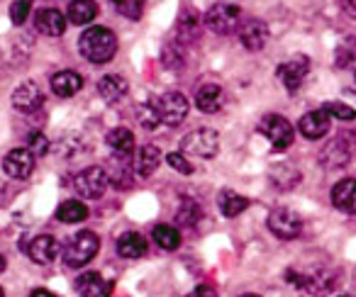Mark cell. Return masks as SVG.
Listing matches in <instances>:
<instances>
[{"label": "cell", "mask_w": 356, "mask_h": 297, "mask_svg": "<svg viewBox=\"0 0 356 297\" xmlns=\"http://www.w3.org/2000/svg\"><path fill=\"white\" fill-rule=\"evenodd\" d=\"M154 241L163 248V251H176L181 246V234L178 229H173L171 224H159L154 227Z\"/></svg>", "instance_id": "30"}, {"label": "cell", "mask_w": 356, "mask_h": 297, "mask_svg": "<svg viewBox=\"0 0 356 297\" xmlns=\"http://www.w3.org/2000/svg\"><path fill=\"white\" fill-rule=\"evenodd\" d=\"M0 297H6V292H3V287H0Z\"/></svg>", "instance_id": "45"}, {"label": "cell", "mask_w": 356, "mask_h": 297, "mask_svg": "<svg viewBox=\"0 0 356 297\" xmlns=\"http://www.w3.org/2000/svg\"><path fill=\"white\" fill-rule=\"evenodd\" d=\"M6 271V256H0V273Z\"/></svg>", "instance_id": "43"}, {"label": "cell", "mask_w": 356, "mask_h": 297, "mask_svg": "<svg viewBox=\"0 0 356 297\" xmlns=\"http://www.w3.org/2000/svg\"><path fill=\"white\" fill-rule=\"evenodd\" d=\"M137 119L144 129H156L161 124V117H159V110H156V103L154 100H147L137 108Z\"/></svg>", "instance_id": "31"}, {"label": "cell", "mask_w": 356, "mask_h": 297, "mask_svg": "<svg viewBox=\"0 0 356 297\" xmlns=\"http://www.w3.org/2000/svg\"><path fill=\"white\" fill-rule=\"evenodd\" d=\"M198 17L193 15V12H186L184 17H181V22H178V37H181V42L184 44H188V42L198 40Z\"/></svg>", "instance_id": "33"}, {"label": "cell", "mask_w": 356, "mask_h": 297, "mask_svg": "<svg viewBox=\"0 0 356 297\" xmlns=\"http://www.w3.org/2000/svg\"><path fill=\"white\" fill-rule=\"evenodd\" d=\"M30 10H32V0H15L10 8V20L15 25H22L27 20V15H30Z\"/></svg>", "instance_id": "37"}, {"label": "cell", "mask_w": 356, "mask_h": 297, "mask_svg": "<svg viewBox=\"0 0 356 297\" xmlns=\"http://www.w3.org/2000/svg\"><path fill=\"white\" fill-rule=\"evenodd\" d=\"M354 156H356V134L354 132H341L325 146L320 161L327 166V169H339V166L351 164Z\"/></svg>", "instance_id": "3"}, {"label": "cell", "mask_w": 356, "mask_h": 297, "mask_svg": "<svg viewBox=\"0 0 356 297\" xmlns=\"http://www.w3.org/2000/svg\"><path fill=\"white\" fill-rule=\"evenodd\" d=\"M330 114L325 110H312V112H305L298 122V129L305 139H320L330 132Z\"/></svg>", "instance_id": "16"}, {"label": "cell", "mask_w": 356, "mask_h": 297, "mask_svg": "<svg viewBox=\"0 0 356 297\" xmlns=\"http://www.w3.org/2000/svg\"><path fill=\"white\" fill-rule=\"evenodd\" d=\"M56 219L64 224H79L83 219H88V207L81 200H66L56 210Z\"/></svg>", "instance_id": "27"}, {"label": "cell", "mask_w": 356, "mask_h": 297, "mask_svg": "<svg viewBox=\"0 0 356 297\" xmlns=\"http://www.w3.org/2000/svg\"><path fill=\"white\" fill-rule=\"evenodd\" d=\"M332 205L346 214H356V178H344L332 188Z\"/></svg>", "instance_id": "18"}, {"label": "cell", "mask_w": 356, "mask_h": 297, "mask_svg": "<svg viewBox=\"0 0 356 297\" xmlns=\"http://www.w3.org/2000/svg\"><path fill=\"white\" fill-rule=\"evenodd\" d=\"M27 253H30V258L35 263L47 266V263L56 261V256H59V241L54 237H49V234H42V237L32 239L30 246H27Z\"/></svg>", "instance_id": "17"}, {"label": "cell", "mask_w": 356, "mask_h": 297, "mask_svg": "<svg viewBox=\"0 0 356 297\" xmlns=\"http://www.w3.org/2000/svg\"><path fill=\"white\" fill-rule=\"evenodd\" d=\"M49 146H51L49 139H47L42 132H32L30 134V151H32V156H35V159H37V156H44L47 151H49Z\"/></svg>", "instance_id": "38"}, {"label": "cell", "mask_w": 356, "mask_h": 297, "mask_svg": "<svg viewBox=\"0 0 356 297\" xmlns=\"http://www.w3.org/2000/svg\"><path fill=\"white\" fill-rule=\"evenodd\" d=\"M354 61H356V42L351 40L337 49V66H339V69H346V66L354 64Z\"/></svg>", "instance_id": "36"}, {"label": "cell", "mask_w": 356, "mask_h": 297, "mask_svg": "<svg viewBox=\"0 0 356 297\" xmlns=\"http://www.w3.org/2000/svg\"><path fill=\"white\" fill-rule=\"evenodd\" d=\"M74 287L81 297H110V292H113V282H108L95 271L83 273V275L76 278Z\"/></svg>", "instance_id": "14"}, {"label": "cell", "mask_w": 356, "mask_h": 297, "mask_svg": "<svg viewBox=\"0 0 356 297\" xmlns=\"http://www.w3.org/2000/svg\"><path fill=\"white\" fill-rule=\"evenodd\" d=\"M115 8L120 15L129 17V20H139L144 10V0H115Z\"/></svg>", "instance_id": "35"}, {"label": "cell", "mask_w": 356, "mask_h": 297, "mask_svg": "<svg viewBox=\"0 0 356 297\" xmlns=\"http://www.w3.org/2000/svg\"><path fill=\"white\" fill-rule=\"evenodd\" d=\"M268 229H271L278 239L291 241V239H296L298 234L302 232V219H300V214L288 207L273 210V212L268 214Z\"/></svg>", "instance_id": "10"}, {"label": "cell", "mask_w": 356, "mask_h": 297, "mask_svg": "<svg viewBox=\"0 0 356 297\" xmlns=\"http://www.w3.org/2000/svg\"><path fill=\"white\" fill-rule=\"evenodd\" d=\"M195 105H198V110L205 114L218 112V110H222V105H225V90L220 88L218 83L200 85L198 93H195Z\"/></svg>", "instance_id": "19"}, {"label": "cell", "mask_w": 356, "mask_h": 297, "mask_svg": "<svg viewBox=\"0 0 356 297\" xmlns=\"http://www.w3.org/2000/svg\"><path fill=\"white\" fill-rule=\"evenodd\" d=\"M100 248V239L93 232H79L71 237V241L64 248V261L69 268H83L95 258Z\"/></svg>", "instance_id": "2"}, {"label": "cell", "mask_w": 356, "mask_h": 297, "mask_svg": "<svg viewBox=\"0 0 356 297\" xmlns=\"http://www.w3.org/2000/svg\"><path fill=\"white\" fill-rule=\"evenodd\" d=\"M35 27L47 37H61L66 32V17L54 8H47L35 15Z\"/></svg>", "instance_id": "20"}, {"label": "cell", "mask_w": 356, "mask_h": 297, "mask_svg": "<svg viewBox=\"0 0 356 297\" xmlns=\"http://www.w3.org/2000/svg\"><path fill=\"white\" fill-rule=\"evenodd\" d=\"M3 169L10 178L25 180L30 178V173L35 171V156H32L30 148H13L10 154L3 161Z\"/></svg>", "instance_id": "12"}, {"label": "cell", "mask_w": 356, "mask_h": 297, "mask_svg": "<svg viewBox=\"0 0 356 297\" xmlns=\"http://www.w3.org/2000/svg\"><path fill=\"white\" fill-rule=\"evenodd\" d=\"M110 185L108 173H105L100 166H90V169L81 171L79 176L74 178V188L81 198L86 200H98L100 195L105 193V188Z\"/></svg>", "instance_id": "9"}, {"label": "cell", "mask_w": 356, "mask_h": 297, "mask_svg": "<svg viewBox=\"0 0 356 297\" xmlns=\"http://www.w3.org/2000/svg\"><path fill=\"white\" fill-rule=\"evenodd\" d=\"M239 297H259V295H254V292H247V295H239Z\"/></svg>", "instance_id": "44"}, {"label": "cell", "mask_w": 356, "mask_h": 297, "mask_svg": "<svg viewBox=\"0 0 356 297\" xmlns=\"http://www.w3.org/2000/svg\"><path fill=\"white\" fill-rule=\"evenodd\" d=\"M30 297H56V295H54V292H49V290H44V287H37V290H32Z\"/></svg>", "instance_id": "42"}, {"label": "cell", "mask_w": 356, "mask_h": 297, "mask_svg": "<svg viewBox=\"0 0 356 297\" xmlns=\"http://www.w3.org/2000/svg\"><path fill=\"white\" fill-rule=\"evenodd\" d=\"M181 148L184 154L195 156V159H213L220 148V137L215 129H193L184 137Z\"/></svg>", "instance_id": "5"}, {"label": "cell", "mask_w": 356, "mask_h": 297, "mask_svg": "<svg viewBox=\"0 0 356 297\" xmlns=\"http://www.w3.org/2000/svg\"><path fill=\"white\" fill-rule=\"evenodd\" d=\"M42 103H44V95H42L40 85L32 83V80L22 83L20 88L13 93V108L20 110V112H35V110L42 108Z\"/></svg>", "instance_id": "15"}, {"label": "cell", "mask_w": 356, "mask_h": 297, "mask_svg": "<svg viewBox=\"0 0 356 297\" xmlns=\"http://www.w3.org/2000/svg\"><path fill=\"white\" fill-rule=\"evenodd\" d=\"M354 42H356V40H354Z\"/></svg>", "instance_id": "47"}, {"label": "cell", "mask_w": 356, "mask_h": 297, "mask_svg": "<svg viewBox=\"0 0 356 297\" xmlns=\"http://www.w3.org/2000/svg\"><path fill=\"white\" fill-rule=\"evenodd\" d=\"M98 93L103 95L108 103H118L120 98H124V95H127V80H124L122 76H118V74H108V76H103V78H100Z\"/></svg>", "instance_id": "24"}, {"label": "cell", "mask_w": 356, "mask_h": 297, "mask_svg": "<svg viewBox=\"0 0 356 297\" xmlns=\"http://www.w3.org/2000/svg\"><path fill=\"white\" fill-rule=\"evenodd\" d=\"M259 132L271 142V146L276 151H286L293 144V127L283 114H266V117L259 122Z\"/></svg>", "instance_id": "7"}, {"label": "cell", "mask_w": 356, "mask_h": 297, "mask_svg": "<svg viewBox=\"0 0 356 297\" xmlns=\"http://www.w3.org/2000/svg\"><path fill=\"white\" fill-rule=\"evenodd\" d=\"M339 297H346V295H339Z\"/></svg>", "instance_id": "46"}, {"label": "cell", "mask_w": 356, "mask_h": 297, "mask_svg": "<svg viewBox=\"0 0 356 297\" xmlns=\"http://www.w3.org/2000/svg\"><path fill=\"white\" fill-rule=\"evenodd\" d=\"M218 205L225 217H237V214H242L249 207V200L244 195L234 193V190H222L218 198Z\"/></svg>", "instance_id": "26"}, {"label": "cell", "mask_w": 356, "mask_h": 297, "mask_svg": "<svg viewBox=\"0 0 356 297\" xmlns=\"http://www.w3.org/2000/svg\"><path fill=\"white\" fill-rule=\"evenodd\" d=\"M341 10L356 20V0H341Z\"/></svg>", "instance_id": "41"}, {"label": "cell", "mask_w": 356, "mask_h": 297, "mask_svg": "<svg viewBox=\"0 0 356 297\" xmlns=\"http://www.w3.org/2000/svg\"><path fill=\"white\" fill-rule=\"evenodd\" d=\"M322 110H325L330 117L341 119V122H351V119L356 117V110L354 108H349V105H344V103H337V100H330V103H327Z\"/></svg>", "instance_id": "34"}, {"label": "cell", "mask_w": 356, "mask_h": 297, "mask_svg": "<svg viewBox=\"0 0 356 297\" xmlns=\"http://www.w3.org/2000/svg\"><path fill=\"white\" fill-rule=\"evenodd\" d=\"M159 164H161V151H159L156 146H152V144H147V146L139 148L137 161H134V171H137L142 178H149V176L159 169Z\"/></svg>", "instance_id": "23"}, {"label": "cell", "mask_w": 356, "mask_h": 297, "mask_svg": "<svg viewBox=\"0 0 356 297\" xmlns=\"http://www.w3.org/2000/svg\"><path fill=\"white\" fill-rule=\"evenodd\" d=\"M307 71H310V59H307V56H296V59L278 66L276 76L281 78V83L286 85L288 93H296L302 85V80H305Z\"/></svg>", "instance_id": "11"}, {"label": "cell", "mask_w": 356, "mask_h": 297, "mask_svg": "<svg viewBox=\"0 0 356 297\" xmlns=\"http://www.w3.org/2000/svg\"><path fill=\"white\" fill-rule=\"evenodd\" d=\"M166 164L171 166L173 171H178V173H184V176L193 173V164H191V161L186 159L184 154H168L166 156Z\"/></svg>", "instance_id": "39"}, {"label": "cell", "mask_w": 356, "mask_h": 297, "mask_svg": "<svg viewBox=\"0 0 356 297\" xmlns=\"http://www.w3.org/2000/svg\"><path fill=\"white\" fill-rule=\"evenodd\" d=\"M95 15H98V6L90 0H74L69 6V20L74 25H88L95 20Z\"/></svg>", "instance_id": "29"}, {"label": "cell", "mask_w": 356, "mask_h": 297, "mask_svg": "<svg viewBox=\"0 0 356 297\" xmlns=\"http://www.w3.org/2000/svg\"><path fill=\"white\" fill-rule=\"evenodd\" d=\"M188 297H218V290L213 285H198Z\"/></svg>", "instance_id": "40"}, {"label": "cell", "mask_w": 356, "mask_h": 297, "mask_svg": "<svg viewBox=\"0 0 356 297\" xmlns=\"http://www.w3.org/2000/svg\"><path fill=\"white\" fill-rule=\"evenodd\" d=\"M239 42L244 49L249 51H261L268 42V27L261 20H247L244 25H239Z\"/></svg>", "instance_id": "13"}, {"label": "cell", "mask_w": 356, "mask_h": 297, "mask_svg": "<svg viewBox=\"0 0 356 297\" xmlns=\"http://www.w3.org/2000/svg\"><path fill=\"white\" fill-rule=\"evenodd\" d=\"M291 280L310 295H327L330 290H334L337 273L325 266H312L310 271L298 273V278H291Z\"/></svg>", "instance_id": "6"}, {"label": "cell", "mask_w": 356, "mask_h": 297, "mask_svg": "<svg viewBox=\"0 0 356 297\" xmlns=\"http://www.w3.org/2000/svg\"><path fill=\"white\" fill-rule=\"evenodd\" d=\"M108 180L120 190H124V188H129V185H132V164H129V156L115 154L113 171H110Z\"/></svg>", "instance_id": "25"}, {"label": "cell", "mask_w": 356, "mask_h": 297, "mask_svg": "<svg viewBox=\"0 0 356 297\" xmlns=\"http://www.w3.org/2000/svg\"><path fill=\"white\" fill-rule=\"evenodd\" d=\"M200 217H203V212H200V205L195 200H184L181 210L176 212L178 224H184V227H193Z\"/></svg>", "instance_id": "32"}, {"label": "cell", "mask_w": 356, "mask_h": 297, "mask_svg": "<svg viewBox=\"0 0 356 297\" xmlns=\"http://www.w3.org/2000/svg\"><path fill=\"white\" fill-rule=\"evenodd\" d=\"M108 146L113 148L115 154L120 156H129L132 154V148H134V134L129 132L127 127H118L113 129V132H108Z\"/></svg>", "instance_id": "28"}, {"label": "cell", "mask_w": 356, "mask_h": 297, "mask_svg": "<svg viewBox=\"0 0 356 297\" xmlns=\"http://www.w3.org/2000/svg\"><path fill=\"white\" fill-rule=\"evenodd\" d=\"M154 103H156L161 122L168 124V127H178V124L186 119V114H188V100H186L184 93H176V90L163 93L161 98L154 100Z\"/></svg>", "instance_id": "8"}, {"label": "cell", "mask_w": 356, "mask_h": 297, "mask_svg": "<svg viewBox=\"0 0 356 297\" xmlns=\"http://www.w3.org/2000/svg\"><path fill=\"white\" fill-rule=\"evenodd\" d=\"M118 253L122 258H142L147 253V239L139 232H127L118 239Z\"/></svg>", "instance_id": "22"}, {"label": "cell", "mask_w": 356, "mask_h": 297, "mask_svg": "<svg viewBox=\"0 0 356 297\" xmlns=\"http://www.w3.org/2000/svg\"><path fill=\"white\" fill-rule=\"evenodd\" d=\"M205 25L215 32V35H232L242 25V10L232 3H215L208 12H205Z\"/></svg>", "instance_id": "4"}, {"label": "cell", "mask_w": 356, "mask_h": 297, "mask_svg": "<svg viewBox=\"0 0 356 297\" xmlns=\"http://www.w3.org/2000/svg\"><path fill=\"white\" fill-rule=\"evenodd\" d=\"M79 46L90 64H108L118 51V37L108 27H90L81 35Z\"/></svg>", "instance_id": "1"}, {"label": "cell", "mask_w": 356, "mask_h": 297, "mask_svg": "<svg viewBox=\"0 0 356 297\" xmlns=\"http://www.w3.org/2000/svg\"><path fill=\"white\" fill-rule=\"evenodd\" d=\"M83 88V78L76 71H59V74L51 78V90H54L59 98H71L79 90Z\"/></svg>", "instance_id": "21"}]
</instances>
